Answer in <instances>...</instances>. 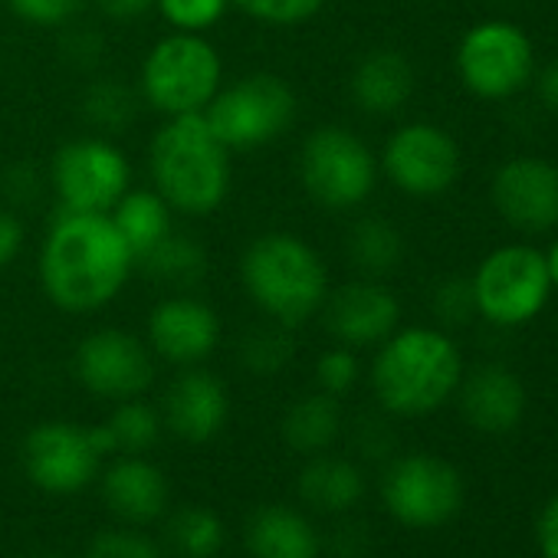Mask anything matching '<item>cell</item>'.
Wrapping results in <instances>:
<instances>
[{"mask_svg": "<svg viewBox=\"0 0 558 558\" xmlns=\"http://www.w3.org/2000/svg\"><path fill=\"white\" fill-rule=\"evenodd\" d=\"M135 269V253L109 214L60 210L40 246V287L73 316L109 306Z\"/></svg>", "mask_w": 558, "mask_h": 558, "instance_id": "6da1fadb", "label": "cell"}, {"mask_svg": "<svg viewBox=\"0 0 558 558\" xmlns=\"http://www.w3.org/2000/svg\"><path fill=\"white\" fill-rule=\"evenodd\" d=\"M240 279L253 306L287 329H300L319 316L329 296V272L319 250L290 230H269L250 240L240 256Z\"/></svg>", "mask_w": 558, "mask_h": 558, "instance_id": "7a4b0ae2", "label": "cell"}, {"mask_svg": "<svg viewBox=\"0 0 558 558\" xmlns=\"http://www.w3.org/2000/svg\"><path fill=\"white\" fill-rule=\"evenodd\" d=\"M230 155L233 151L214 135L204 112L168 119L148 148L151 187L171 210L184 217H207L230 194Z\"/></svg>", "mask_w": 558, "mask_h": 558, "instance_id": "3957f363", "label": "cell"}, {"mask_svg": "<svg viewBox=\"0 0 558 558\" xmlns=\"http://www.w3.org/2000/svg\"><path fill=\"white\" fill-rule=\"evenodd\" d=\"M463 359L457 342L430 326L395 329L375 355L372 388L385 411L398 417H424L457 395Z\"/></svg>", "mask_w": 558, "mask_h": 558, "instance_id": "277c9868", "label": "cell"}, {"mask_svg": "<svg viewBox=\"0 0 558 558\" xmlns=\"http://www.w3.org/2000/svg\"><path fill=\"white\" fill-rule=\"evenodd\" d=\"M142 99L165 119L201 116L223 86V63L204 34H168L142 63Z\"/></svg>", "mask_w": 558, "mask_h": 558, "instance_id": "5b68a950", "label": "cell"}, {"mask_svg": "<svg viewBox=\"0 0 558 558\" xmlns=\"http://www.w3.org/2000/svg\"><path fill=\"white\" fill-rule=\"evenodd\" d=\"M207 125L230 151H253L283 138L296 122V93L276 73H250L220 86L204 109Z\"/></svg>", "mask_w": 558, "mask_h": 558, "instance_id": "8992f818", "label": "cell"}, {"mask_svg": "<svg viewBox=\"0 0 558 558\" xmlns=\"http://www.w3.org/2000/svg\"><path fill=\"white\" fill-rule=\"evenodd\" d=\"M476 316L499 329H515L532 323L551 296V279L545 269V253L525 243H509L483 256L473 279Z\"/></svg>", "mask_w": 558, "mask_h": 558, "instance_id": "52a82bcc", "label": "cell"}, {"mask_svg": "<svg viewBox=\"0 0 558 558\" xmlns=\"http://www.w3.org/2000/svg\"><path fill=\"white\" fill-rule=\"evenodd\" d=\"M300 181L306 194L329 210L362 207L378 184L375 151L342 125H323L300 148Z\"/></svg>", "mask_w": 558, "mask_h": 558, "instance_id": "ba28073f", "label": "cell"}, {"mask_svg": "<svg viewBox=\"0 0 558 558\" xmlns=\"http://www.w3.org/2000/svg\"><path fill=\"white\" fill-rule=\"evenodd\" d=\"M50 187L60 210L109 214L132 187V165L109 135L73 138L50 161Z\"/></svg>", "mask_w": 558, "mask_h": 558, "instance_id": "9c48e42d", "label": "cell"}, {"mask_svg": "<svg viewBox=\"0 0 558 558\" xmlns=\"http://www.w3.org/2000/svg\"><path fill=\"white\" fill-rule=\"evenodd\" d=\"M109 453L112 440L106 424L80 427L70 421H47L24 440V470L44 493L73 496L93 483Z\"/></svg>", "mask_w": 558, "mask_h": 558, "instance_id": "30bf717a", "label": "cell"}, {"mask_svg": "<svg viewBox=\"0 0 558 558\" xmlns=\"http://www.w3.org/2000/svg\"><path fill=\"white\" fill-rule=\"evenodd\" d=\"M457 73L480 99H509L532 83V40L512 21H483L457 47Z\"/></svg>", "mask_w": 558, "mask_h": 558, "instance_id": "8fae6325", "label": "cell"}, {"mask_svg": "<svg viewBox=\"0 0 558 558\" xmlns=\"http://www.w3.org/2000/svg\"><path fill=\"white\" fill-rule=\"evenodd\" d=\"M381 499L401 525L437 529L460 512L463 480L444 457L408 453L388 466L381 480Z\"/></svg>", "mask_w": 558, "mask_h": 558, "instance_id": "7c38bea8", "label": "cell"}, {"mask_svg": "<svg viewBox=\"0 0 558 558\" xmlns=\"http://www.w3.org/2000/svg\"><path fill=\"white\" fill-rule=\"evenodd\" d=\"M378 168L408 197H440L460 174V148L447 129L408 122L385 142Z\"/></svg>", "mask_w": 558, "mask_h": 558, "instance_id": "4fadbf2b", "label": "cell"}, {"mask_svg": "<svg viewBox=\"0 0 558 558\" xmlns=\"http://www.w3.org/2000/svg\"><path fill=\"white\" fill-rule=\"evenodd\" d=\"M73 372L89 395L106 401H129L148 391L155 378V362L148 345L132 332L96 329L80 342L73 355Z\"/></svg>", "mask_w": 558, "mask_h": 558, "instance_id": "5bb4252c", "label": "cell"}, {"mask_svg": "<svg viewBox=\"0 0 558 558\" xmlns=\"http://www.w3.org/2000/svg\"><path fill=\"white\" fill-rule=\"evenodd\" d=\"M326 329L339 345L368 349L381 345L401 323V303L378 279H355L349 287L329 290L323 303Z\"/></svg>", "mask_w": 558, "mask_h": 558, "instance_id": "9a60e30c", "label": "cell"}, {"mask_svg": "<svg viewBox=\"0 0 558 558\" xmlns=\"http://www.w3.org/2000/svg\"><path fill=\"white\" fill-rule=\"evenodd\" d=\"M493 204L515 230H551L558 223V168L542 158L506 161L493 178Z\"/></svg>", "mask_w": 558, "mask_h": 558, "instance_id": "2e32d148", "label": "cell"}, {"mask_svg": "<svg viewBox=\"0 0 558 558\" xmlns=\"http://www.w3.org/2000/svg\"><path fill=\"white\" fill-rule=\"evenodd\" d=\"M220 342L217 313L197 296L178 293L148 313V345L158 359L191 368L201 365Z\"/></svg>", "mask_w": 558, "mask_h": 558, "instance_id": "e0dca14e", "label": "cell"}, {"mask_svg": "<svg viewBox=\"0 0 558 558\" xmlns=\"http://www.w3.org/2000/svg\"><path fill=\"white\" fill-rule=\"evenodd\" d=\"M227 414H230V398L223 381L194 365L181 372L165 395V424L171 427L174 437L187 444L214 440L223 430Z\"/></svg>", "mask_w": 558, "mask_h": 558, "instance_id": "ac0fdd59", "label": "cell"}, {"mask_svg": "<svg viewBox=\"0 0 558 558\" xmlns=\"http://www.w3.org/2000/svg\"><path fill=\"white\" fill-rule=\"evenodd\" d=\"M463 417L483 434H506L525 414V388L502 365H483L460 381Z\"/></svg>", "mask_w": 558, "mask_h": 558, "instance_id": "d6986e66", "label": "cell"}, {"mask_svg": "<svg viewBox=\"0 0 558 558\" xmlns=\"http://www.w3.org/2000/svg\"><path fill=\"white\" fill-rule=\"evenodd\" d=\"M102 499L125 522H151L168 509V480L155 463L122 453L102 476Z\"/></svg>", "mask_w": 558, "mask_h": 558, "instance_id": "ffe728a7", "label": "cell"}, {"mask_svg": "<svg viewBox=\"0 0 558 558\" xmlns=\"http://www.w3.org/2000/svg\"><path fill=\"white\" fill-rule=\"evenodd\" d=\"M352 99L368 116H395L414 93V70L398 50L368 53L352 73Z\"/></svg>", "mask_w": 558, "mask_h": 558, "instance_id": "44dd1931", "label": "cell"}, {"mask_svg": "<svg viewBox=\"0 0 558 558\" xmlns=\"http://www.w3.org/2000/svg\"><path fill=\"white\" fill-rule=\"evenodd\" d=\"M319 532L290 506H259L246 525L253 558H319Z\"/></svg>", "mask_w": 558, "mask_h": 558, "instance_id": "7402d4cb", "label": "cell"}, {"mask_svg": "<svg viewBox=\"0 0 558 558\" xmlns=\"http://www.w3.org/2000/svg\"><path fill=\"white\" fill-rule=\"evenodd\" d=\"M300 496L323 512H349L365 496L362 470L332 453H316L300 473Z\"/></svg>", "mask_w": 558, "mask_h": 558, "instance_id": "603a6c76", "label": "cell"}, {"mask_svg": "<svg viewBox=\"0 0 558 558\" xmlns=\"http://www.w3.org/2000/svg\"><path fill=\"white\" fill-rule=\"evenodd\" d=\"M283 440L290 450L296 453H306V457H316V453H326L339 434H342V408H339V398L326 395V391H316V395H303L300 401H293L283 414Z\"/></svg>", "mask_w": 558, "mask_h": 558, "instance_id": "cb8c5ba5", "label": "cell"}, {"mask_svg": "<svg viewBox=\"0 0 558 558\" xmlns=\"http://www.w3.org/2000/svg\"><path fill=\"white\" fill-rule=\"evenodd\" d=\"M109 217L119 227L122 240L129 243V250L135 253V263L174 230L171 207L155 187H129L122 201L109 210Z\"/></svg>", "mask_w": 558, "mask_h": 558, "instance_id": "d4e9b609", "label": "cell"}, {"mask_svg": "<svg viewBox=\"0 0 558 558\" xmlns=\"http://www.w3.org/2000/svg\"><path fill=\"white\" fill-rule=\"evenodd\" d=\"M148 279L174 290H191L201 283V276L207 269V256L204 246L178 230H171L158 246H151L138 263H135Z\"/></svg>", "mask_w": 558, "mask_h": 558, "instance_id": "484cf974", "label": "cell"}, {"mask_svg": "<svg viewBox=\"0 0 558 558\" xmlns=\"http://www.w3.org/2000/svg\"><path fill=\"white\" fill-rule=\"evenodd\" d=\"M349 256L359 266V272H365V279H378L401 263L404 240L388 220L362 217L349 233Z\"/></svg>", "mask_w": 558, "mask_h": 558, "instance_id": "4316f807", "label": "cell"}, {"mask_svg": "<svg viewBox=\"0 0 558 558\" xmlns=\"http://www.w3.org/2000/svg\"><path fill=\"white\" fill-rule=\"evenodd\" d=\"M227 529L220 515L207 506H187L174 512L168 525V542L181 558H214L223 548Z\"/></svg>", "mask_w": 558, "mask_h": 558, "instance_id": "83f0119b", "label": "cell"}, {"mask_svg": "<svg viewBox=\"0 0 558 558\" xmlns=\"http://www.w3.org/2000/svg\"><path fill=\"white\" fill-rule=\"evenodd\" d=\"M109 440H112V453H132L142 457L145 450H151L158 444L161 434V417L151 404L129 398L119 401V408L112 411V417L106 421Z\"/></svg>", "mask_w": 558, "mask_h": 558, "instance_id": "f1b7e54d", "label": "cell"}, {"mask_svg": "<svg viewBox=\"0 0 558 558\" xmlns=\"http://www.w3.org/2000/svg\"><path fill=\"white\" fill-rule=\"evenodd\" d=\"M83 112L99 132L116 135L132 125L138 112V99L122 80H96L83 96Z\"/></svg>", "mask_w": 558, "mask_h": 558, "instance_id": "f546056e", "label": "cell"}, {"mask_svg": "<svg viewBox=\"0 0 558 558\" xmlns=\"http://www.w3.org/2000/svg\"><path fill=\"white\" fill-rule=\"evenodd\" d=\"M293 329L279 326V323H266L250 329V336L240 345V359L253 375H276L290 365V359L296 355V342L290 336Z\"/></svg>", "mask_w": 558, "mask_h": 558, "instance_id": "4dcf8cb0", "label": "cell"}, {"mask_svg": "<svg viewBox=\"0 0 558 558\" xmlns=\"http://www.w3.org/2000/svg\"><path fill=\"white\" fill-rule=\"evenodd\" d=\"M227 8H230V0H158L155 4L165 24L181 34H204L217 27Z\"/></svg>", "mask_w": 558, "mask_h": 558, "instance_id": "1f68e13d", "label": "cell"}, {"mask_svg": "<svg viewBox=\"0 0 558 558\" xmlns=\"http://www.w3.org/2000/svg\"><path fill=\"white\" fill-rule=\"evenodd\" d=\"M233 8H240L246 17L269 24V27H296L313 21L326 0H230Z\"/></svg>", "mask_w": 558, "mask_h": 558, "instance_id": "d6a6232c", "label": "cell"}, {"mask_svg": "<svg viewBox=\"0 0 558 558\" xmlns=\"http://www.w3.org/2000/svg\"><path fill=\"white\" fill-rule=\"evenodd\" d=\"M362 375V365L355 359V352L349 345H336L329 352L319 355L316 362V381H319V391L332 395V398H342L355 388Z\"/></svg>", "mask_w": 558, "mask_h": 558, "instance_id": "836d02e7", "label": "cell"}, {"mask_svg": "<svg viewBox=\"0 0 558 558\" xmlns=\"http://www.w3.org/2000/svg\"><path fill=\"white\" fill-rule=\"evenodd\" d=\"M86 558H161V551L135 529H106L89 542Z\"/></svg>", "mask_w": 558, "mask_h": 558, "instance_id": "e575fe53", "label": "cell"}, {"mask_svg": "<svg viewBox=\"0 0 558 558\" xmlns=\"http://www.w3.org/2000/svg\"><path fill=\"white\" fill-rule=\"evenodd\" d=\"M8 8L24 24H34V27H66V24H73L83 14L86 0H8Z\"/></svg>", "mask_w": 558, "mask_h": 558, "instance_id": "d590c367", "label": "cell"}, {"mask_svg": "<svg viewBox=\"0 0 558 558\" xmlns=\"http://www.w3.org/2000/svg\"><path fill=\"white\" fill-rule=\"evenodd\" d=\"M476 313L470 279H447L434 290V316L444 326H463Z\"/></svg>", "mask_w": 558, "mask_h": 558, "instance_id": "8d00e7d4", "label": "cell"}, {"mask_svg": "<svg viewBox=\"0 0 558 558\" xmlns=\"http://www.w3.org/2000/svg\"><path fill=\"white\" fill-rule=\"evenodd\" d=\"M24 240H27V233H24L21 217L8 207H0V269H8L21 256Z\"/></svg>", "mask_w": 558, "mask_h": 558, "instance_id": "74e56055", "label": "cell"}, {"mask_svg": "<svg viewBox=\"0 0 558 558\" xmlns=\"http://www.w3.org/2000/svg\"><path fill=\"white\" fill-rule=\"evenodd\" d=\"M535 538H538V551L545 558H558V496H551L548 506L538 512Z\"/></svg>", "mask_w": 558, "mask_h": 558, "instance_id": "f35d334b", "label": "cell"}, {"mask_svg": "<svg viewBox=\"0 0 558 558\" xmlns=\"http://www.w3.org/2000/svg\"><path fill=\"white\" fill-rule=\"evenodd\" d=\"M158 0H96V8L109 17V21H138L148 11H155Z\"/></svg>", "mask_w": 558, "mask_h": 558, "instance_id": "ab89813d", "label": "cell"}, {"mask_svg": "<svg viewBox=\"0 0 558 558\" xmlns=\"http://www.w3.org/2000/svg\"><path fill=\"white\" fill-rule=\"evenodd\" d=\"M538 99H542V106L551 116H558V60L542 70V76H538Z\"/></svg>", "mask_w": 558, "mask_h": 558, "instance_id": "60d3db41", "label": "cell"}, {"mask_svg": "<svg viewBox=\"0 0 558 558\" xmlns=\"http://www.w3.org/2000/svg\"><path fill=\"white\" fill-rule=\"evenodd\" d=\"M545 269H548V279H551V290H558V240L545 250Z\"/></svg>", "mask_w": 558, "mask_h": 558, "instance_id": "b9f144b4", "label": "cell"}, {"mask_svg": "<svg viewBox=\"0 0 558 558\" xmlns=\"http://www.w3.org/2000/svg\"><path fill=\"white\" fill-rule=\"evenodd\" d=\"M40 558H57V555H40Z\"/></svg>", "mask_w": 558, "mask_h": 558, "instance_id": "7bdbcfd3", "label": "cell"}]
</instances>
